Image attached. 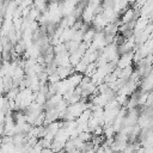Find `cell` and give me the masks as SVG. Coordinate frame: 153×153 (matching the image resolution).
Segmentation results:
<instances>
[{"instance_id":"6da1fadb","label":"cell","mask_w":153,"mask_h":153,"mask_svg":"<svg viewBox=\"0 0 153 153\" xmlns=\"http://www.w3.org/2000/svg\"><path fill=\"white\" fill-rule=\"evenodd\" d=\"M41 153H54V151L51 149V147H47V148H42Z\"/></svg>"}]
</instances>
